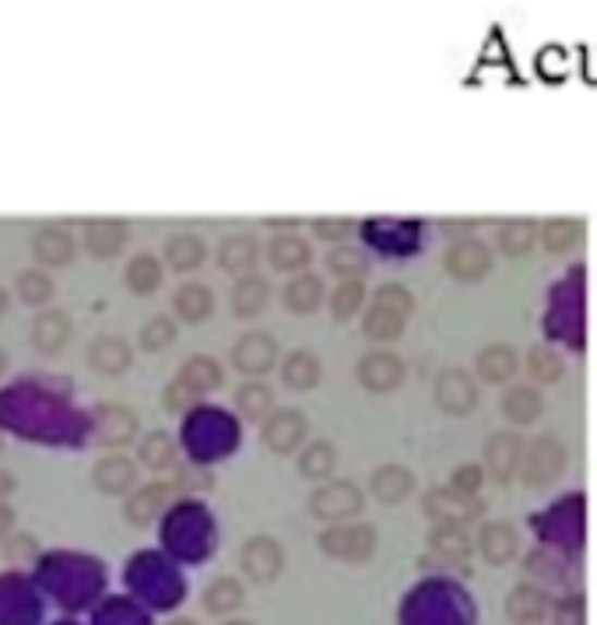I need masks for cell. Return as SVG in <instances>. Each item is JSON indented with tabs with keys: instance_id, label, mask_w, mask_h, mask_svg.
<instances>
[{
	"instance_id": "cell-1",
	"label": "cell",
	"mask_w": 597,
	"mask_h": 625,
	"mask_svg": "<svg viewBox=\"0 0 597 625\" xmlns=\"http://www.w3.org/2000/svg\"><path fill=\"white\" fill-rule=\"evenodd\" d=\"M415 309V295L407 285H398V281H387L373 292V303L363 312V334L376 345H390L398 341L407 327V317Z\"/></svg>"
},
{
	"instance_id": "cell-2",
	"label": "cell",
	"mask_w": 597,
	"mask_h": 625,
	"mask_svg": "<svg viewBox=\"0 0 597 625\" xmlns=\"http://www.w3.org/2000/svg\"><path fill=\"white\" fill-rule=\"evenodd\" d=\"M366 510V492L355 486V481L341 478V481H324V486L309 495V513L327 527L334 524H352L358 513Z\"/></svg>"
},
{
	"instance_id": "cell-3",
	"label": "cell",
	"mask_w": 597,
	"mask_h": 625,
	"mask_svg": "<svg viewBox=\"0 0 597 625\" xmlns=\"http://www.w3.org/2000/svg\"><path fill=\"white\" fill-rule=\"evenodd\" d=\"M565 464H570V453H565L562 440L552 432L538 436L534 443H527L524 453V467H521V481L527 489H548L562 478Z\"/></svg>"
},
{
	"instance_id": "cell-4",
	"label": "cell",
	"mask_w": 597,
	"mask_h": 625,
	"mask_svg": "<svg viewBox=\"0 0 597 625\" xmlns=\"http://www.w3.org/2000/svg\"><path fill=\"white\" fill-rule=\"evenodd\" d=\"M320 549L324 555L341 562H366L376 555V527L369 524H334L320 530Z\"/></svg>"
},
{
	"instance_id": "cell-5",
	"label": "cell",
	"mask_w": 597,
	"mask_h": 625,
	"mask_svg": "<svg viewBox=\"0 0 597 625\" xmlns=\"http://www.w3.org/2000/svg\"><path fill=\"white\" fill-rule=\"evenodd\" d=\"M432 401L443 415H453V418L471 415L478 404V377H471V372L461 366L439 369L436 387H432Z\"/></svg>"
},
{
	"instance_id": "cell-6",
	"label": "cell",
	"mask_w": 597,
	"mask_h": 625,
	"mask_svg": "<svg viewBox=\"0 0 597 625\" xmlns=\"http://www.w3.org/2000/svg\"><path fill=\"white\" fill-rule=\"evenodd\" d=\"M443 271L461 281V285H475V281H485L492 274V249L482 240H458L443 249Z\"/></svg>"
},
{
	"instance_id": "cell-7",
	"label": "cell",
	"mask_w": 597,
	"mask_h": 625,
	"mask_svg": "<svg viewBox=\"0 0 597 625\" xmlns=\"http://www.w3.org/2000/svg\"><path fill=\"white\" fill-rule=\"evenodd\" d=\"M524 453L527 443L521 432H492L489 443H485V475L499 486H510L513 478H521V467H524Z\"/></svg>"
},
{
	"instance_id": "cell-8",
	"label": "cell",
	"mask_w": 597,
	"mask_h": 625,
	"mask_svg": "<svg viewBox=\"0 0 597 625\" xmlns=\"http://www.w3.org/2000/svg\"><path fill=\"white\" fill-rule=\"evenodd\" d=\"M407 377V366L398 352H387V348H373L358 358L355 366V380L363 383V390L369 394H390V390H398Z\"/></svg>"
},
{
	"instance_id": "cell-9",
	"label": "cell",
	"mask_w": 597,
	"mask_h": 625,
	"mask_svg": "<svg viewBox=\"0 0 597 625\" xmlns=\"http://www.w3.org/2000/svg\"><path fill=\"white\" fill-rule=\"evenodd\" d=\"M229 363H232L235 372H243V377L260 380L278 366V341L271 334H264V331H246L232 345Z\"/></svg>"
},
{
	"instance_id": "cell-10",
	"label": "cell",
	"mask_w": 597,
	"mask_h": 625,
	"mask_svg": "<svg viewBox=\"0 0 597 625\" xmlns=\"http://www.w3.org/2000/svg\"><path fill=\"white\" fill-rule=\"evenodd\" d=\"M306 436H309V418L298 408H275V415L260 426V443L278 453V457L295 453L306 443Z\"/></svg>"
},
{
	"instance_id": "cell-11",
	"label": "cell",
	"mask_w": 597,
	"mask_h": 625,
	"mask_svg": "<svg viewBox=\"0 0 597 625\" xmlns=\"http://www.w3.org/2000/svg\"><path fill=\"white\" fill-rule=\"evenodd\" d=\"M422 510H426V517L436 520L439 527H464V524L482 517L478 499L453 492L450 486L447 489H429L426 499H422Z\"/></svg>"
},
{
	"instance_id": "cell-12",
	"label": "cell",
	"mask_w": 597,
	"mask_h": 625,
	"mask_svg": "<svg viewBox=\"0 0 597 625\" xmlns=\"http://www.w3.org/2000/svg\"><path fill=\"white\" fill-rule=\"evenodd\" d=\"M240 566L254 584H271L281 573V566H285V552H281V544L271 535H254L243 544Z\"/></svg>"
},
{
	"instance_id": "cell-13",
	"label": "cell",
	"mask_w": 597,
	"mask_h": 625,
	"mask_svg": "<svg viewBox=\"0 0 597 625\" xmlns=\"http://www.w3.org/2000/svg\"><path fill=\"white\" fill-rule=\"evenodd\" d=\"M127 240H131V229L127 222H120V218H88L82 232V243L96 260H113L120 249L127 246Z\"/></svg>"
},
{
	"instance_id": "cell-14",
	"label": "cell",
	"mask_w": 597,
	"mask_h": 625,
	"mask_svg": "<svg viewBox=\"0 0 597 625\" xmlns=\"http://www.w3.org/2000/svg\"><path fill=\"white\" fill-rule=\"evenodd\" d=\"M257 260H260V243L254 232H232L222 243H218V268L232 278H246L257 274Z\"/></svg>"
},
{
	"instance_id": "cell-15",
	"label": "cell",
	"mask_w": 597,
	"mask_h": 625,
	"mask_svg": "<svg viewBox=\"0 0 597 625\" xmlns=\"http://www.w3.org/2000/svg\"><path fill=\"white\" fill-rule=\"evenodd\" d=\"M499 415L510 421V426H534L545 415V397L534 383H516L507 387L499 397Z\"/></svg>"
},
{
	"instance_id": "cell-16",
	"label": "cell",
	"mask_w": 597,
	"mask_h": 625,
	"mask_svg": "<svg viewBox=\"0 0 597 625\" xmlns=\"http://www.w3.org/2000/svg\"><path fill=\"white\" fill-rule=\"evenodd\" d=\"M267 260H271V268L281 271V274H306V268L313 264V246L309 240H303L298 232H278L267 243Z\"/></svg>"
},
{
	"instance_id": "cell-17",
	"label": "cell",
	"mask_w": 597,
	"mask_h": 625,
	"mask_svg": "<svg viewBox=\"0 0 597 625\" xmlns=\"http://www.w3.org/2000/svg\"><path fill=\"white\" fill-rule=\"evenodd\" d=\"M33 257L39 268H68L77 257V240L64 225H42L33 236Z\"/></svg>"
},
{
	"instance_id": "cell-18",
	"label": "cell",
	"mask_w": 597,
	"mask_h": 625,
	"mask_svg": "<svg viewBox=\"0 0 597 625\" xmlns=\"http://www.w3.org/2000/svg\"><path fill=\"white\" fill-rule=\"evenodd\" d=\"M88 366L102 372V377H123V372L134 366L131 341L120 334H99L88 345Z\"/></svg>"
},
{
	"instance_id": "cell-19",
	"label": "cell",
	"mask_w": 597,
	"mask_h": 625,
	"mask_svg": "<svg viewBox=\"0 0 597 625\" xmlns=\"http://www.w3.org/2000/svg\"><path fill=\"white\" fill-rule=\"evenodd\" d=\"M92 486L102 495H131V489L137 486V464L123 457V453L99 457L96 467H92Z\"/></svg>"
},
{
	"instance_id": "cell-20",
	"label": "cell",
	"mask_w": 597,
	"mask_h": 625,
	"mask_svg": "<svg viewBox=\"0 0 597 625\" xmlns=\"http://www.w3.org/2000/svg\"><path fill=\"white\" fill-rule=\"evenodd\" d=\"M74 334V323L64 309H42L33 320V331H28V341L39 355H57L68 348V341Z\"/></svg>"
},
{
	"instance_id": "cell-21",
	"label": "cell",
	"mask_w": 597,
	"mask_h": 625,
	"mask_svg": "<svg viewBox=\"0 0 597 625\" xmlns=\"http://www.w3.org/2000/svg\"><path fill=\"white\" fill-rule=\"evenodd\" d=\"M96 436L106 446H127L137 436V412L127 404H99L96 408Z\"/></svg>"
},
{
	"instance_id": "cell-22",
	"label": "cell",
	"mask_w": 597,
	"mask_h": 625,
	"mask_svg": "<svg viewBox=\"0 0 597 625\" xmlns=\"http://www.w3.org/2000/svg\"><path fill=\"white\" fill-rule=\"evenodd\" d=\"M412 492H415V475H412V467H404V464H380L369 475V495L376 503L398 506Z\"/></svg>"
},
{
	"instance_id": "cell-23",
	"label": "cell",
	"mask_w": 597,
	"mask_h": 625,
	"mask_svg": "<svg viewBox=\"0 0 597 625\" xmlns=\"http://www.w3.org/2000/svg\"><path fill=\"white\" fill-rule=\"evenodd\" d=\"M516 369H521V358L502 341H492L475 355V377L489 387H507L516 377Z\"/></svg>"
},
{
	"instance_id": "cell-24",
	"label": "cell",
	"mask_w": 597,
	"mask_h": 625,
	"mask_svg": "<svg viewBox=\"0 0 597 625\" xmlns=\"http://www.w3.org/2000/svg\"><path fill=\"white\" fill-rule=\"evenodd\" d=\"M169 492H172V486H166V481H148V486L134 489L127 499H123V520L137 530L148 527L169 503Z\"/></svg>"
},
{
	"instance_id": "cell-25",
	"label": "cell",
	"mask_w": 597,
	"mask_h": 625,
	"mask_svg": "<svg viewBox=\"0 0 597 625\" xmlns=\"http://www.w3.org/2000/svg\"><path fill=\"white\" fill-rule=\"evenodd\" d=\"M327 303V285L320 274H295L285 281V289H281V306L295 317H306V312H317L320 306Z\"/></svg>"
},
{
	"instance_id": "cell-26",
	"label": "cell",
	"mask_w": 597,
	"mask_h": 625,
	"mask_svg": "<svg viewBox=\"0 0 597 625\" xmlns=\"http://www.w3.org/2000/svg\"><path fill=\"white\" fill-rule=\"evenodd\" d=\"M281 372V383H285L289 390H295V394H309V390H317L320 380H324V366L317 352L309 348H295L285 355V363L278 366Z\"/></svg>"
},
{
	"instance_id": "cell-27",
	"label": "cell",
	"mask_w": 597,
	"mask_h": 625,
	"mask_svg": "<svg viewBox=\"0 0 597 625\" xmlns=\"http://www.w3.org/2000/svg\"><path fill=\"white\" fill-rule=\"evenodd\" d=\"M478 552L485 562H492V566H507V562H513L516 552H521V538H516V530L510 524L489 520L478 530Z\"/></svg>"
},
{
	"instance_id": "cell-28",
	"label": "cell",
	"mask_w": 597,
	"mask_h": 625,
	"mask_svg": "<svg viewBox=\"0 0 597 625\" xmlns=\"http://www.w3.org/2000/svg\"><path fill=\"white\" fill-rule=\"evenodd\" d=\"M267 303H271V285H267V278H260V274L235 278V285L229 292V306L235 317L254 320V317H260Z\"/></svg>"
},
{
	"instance_id": "cell-29",
	"label": "cell",
	"mask_w": 597,
	"mask_h": 625,
	"mask_svg": "<svg viewBox=\"0 0 597 625\" xmlns=\"http://www.w3.org/2000/svg\"><path fill=\"white\" fill-rule=\"evenodd\" d=\"M172 312L183 323H204L215 312V292L204 285V281H186L176 292H172Z\"/></svg>"
},
{
	"instance_id": "cell-30",
	"label": "cell",
	"mask_w": 597,
	"mask_h": 625,
	"mask_svg": "<svg viewBox=\"0 0 597 625\" xmlns=\"http://www.w3.org/2000/svg\"><path fill=\"white\" fill-rule=\"evenodd\" d=\"M204 257H208V246H204L197 232H172L166 240V268H172L176 274L197 271Z\"/></svg>"
},
{
	"instance_id": "cell-31",
	"label": "cell",
	"mask_w": 597,
	"mask_h": 625,
	"mask_svg": "<svg viewBox=\"0 0 597 625\" xmlns=\"http://www.w3.org/2000/svg\"><path fill=\"white\" fill-rule=\"evenodd\" d=\"M538 225L527 222V218H510V222H502L496 229V246H499V254L502 257H510V260H521L527 257L534 246H538Z\"/></svg>"
},
{
	"instance_id": "cell-32",
	"label": "cell",
	"mask_w": 597,
	"mask_h": 625,
	"mask_svg": "<svg viewBox=\"0 0 597 625\" xmlns=\"http://www.w3.org/2000/svg\"><path fill=\"white\" fill-rule=\"evenodd\" d=\"M580 240H584V222L580 218H548L538 232L541 249L552 257H565L570 249L580 246Z\"/></svg>"
},
{
	"instance_id": "cell-33",
	"label": "cell",
	"mask_w": 597,
	"mask_h": 625,
	"mask_svg": "<svg viewBox=\"0 0 597 625\" xmlns=\"http://www.w3.org/2000/svg\"><path fill=\"white\" fill-rule=\"evenodd\" d=\"M162 278H166V268L159 257L137 254V257H131L127 271H123V285H127L134 295H141V299H148L151 292L162 289Z\"/></svg>"
},
{
	"instance_id": "cell-34",
	"label": "cell",
	"mask_w": 597,
	"mask_h": 625,
	"mask_svg": "<svg viewBox=\"0 0 597 625\" xmlns=\"http://www.w3.org/2000/svg\"><path fill=\"white\" fill-rule=\"evenodd\" d=\"M235 412H240L246 421H264L275 415V390L264 380H246L240 390H235Z\"/></svg>"
},
{
	"instance_id": "cell-35",
	"label": "cell",
	"mask_w": 597,
	"mask_h": 625,
	"mask_svg": "<svg viewBox=\"0 0 597 625\" xmlns=\"http://www.w3.org/2000/svg\"><path fill=\"white\" fill-rule=\"evenodd\" d=\"M334 467H338V446L327 440H313L298 453V475L306 481H320L324 486V481H331Z\"/></svg>"
},
{
	"instance_id": "cell-36",
	"label": "cell",
	"mask_w": 597,
	"mask_h": 625,
	"mask_svg": "<svg viewBox=\"0 0 597 625\" xmlns=\"http://www.w3.org/2000/svg\"><path fill=\"white\" fill-rule=\"evenodd\" d=\"M548 612V598H545V590L538 587H516L510 590V598H507V618L516 622V625H538Z\"/></svg>"
},
{
	"instance_id": "cell-37",
	"label": "cell",
	"mask_w": 597,
	"mask_h": 625,
	"mask_svg": "<svg viewBox=\"0 0 597 625\" xmlns=\"http://www.w3.org/2000/svg\"><path fill=\"white\" fill-rule=\"evenodd\" d=\"M524 369L534 380V387H556L565 377V358L548 345H534V348H527Z\"/></svg>"
},
{
	"instance_id": "cell-38",
	"label": "cell",
	"mask_w": 597,
	"mask_h": 625,
	"mask_svg": "<svg viewBox=\"0 0 597 625\" xmlns=\"http://www.w3.org/2000/svg\"><path fill=\"white\" fill-rule=\"evenodd\" d=\"M327 271L338 281H363L369 274V254L352 243H341L327 249Z\"/></svg>"
},
{
	"instance_id": "cell-39",
	"label": "cell",
	"mask_w": 597,
	"mask_h": 625,
	"mask_svg": "<svg viewBox=\"0 0 597 625\" xmlns=\"http://www.w3.org/2000/svg\"><path fill=\"white\" fill-rule=\"evenodd\" d=\"M176 377L191 383L197 394H211V390H218V387L226 383V369L218 366L211 355H194V358H186V363L180 366Z\"/></svg>"
},
{
	"instance_id": "cell-40",
	"label": "cell",
	"mask_w": 597,
	"mask_h": 625,
	"mask_svg": "<svg viewBox=\"0 0 597 625\" xmlns=\"http://www.w3.org/2000/svg\"><path fill=\"white\" fill-rule=\"evenodd\" d=\"M137 461L148 467V471H169L172 464H176V443H172V436L155 429L148 436H141L137 443Z\"/></svg>"
},
{
	"instance_id": "cell-41",
	"label": "cell",
	"mask_w": 597,
	"mask_h": 625,
	"mask_svg": "<svg viewBox=\"0 0 597 625\" xmlns=\"http://www.w3.org/2000/svg\"><path fill=\"white\" fill-rule=\"evenodd\" d=\"M334 323H349L358 317V309L366 306V285L363 281H338V289L327 295Z\"/></svg>"
},
{
	"instance_id": "cell-42",
	"label": "cell",
	"mask_w": 597,
	"mask_h": 625,
	"mask_svg": "<svg viewBox=\"0 0 597 625\" xmlns=\"http://www.w3.org/2000/svg\"><path fill=\"white\" fill-rule=\"evenodd\" d=\"M14 289H19V299L25 306H46L57 295V281L42 268H25L19 278H14Z\"/></svg>"
},
{
	"instance_id": "cell-43",
	"label": "cell",
	"mask_w": 597,
	"mask_h": 625,
	"mask_svg": "<svg viewBox=\"0 0 597 625\" xmlns=\"http://www.w3.org/2000/svg\"><path fill=\"white\" fill-rule=\"evenodd\" d=\"M240 604H243V587L240 580H232V576H218V580L204 590V608H208L211 615H229Z\"/></svg>"
},
{
	"instance_id": "cell-44",
	"label": "cell",
	"mask_w": 597,
	"mask_h": 625,
	"mask_svg": "<svg viewBox=\"0 0 597 625\" xmlns=\"http://www.w3.org/2000/svg\"><path fill=\"white\" fill-rule=\"evenodd\" d=\"M176 334H180L176 320H172V317H162V312H159V317H151L145 327H141L137 341H141V348H145V352H155V355H159V352H166V348L172 345V341H176Z\"/></svg>"
},
{
	"instance_id": "cell-45",
	"label": "cell",
	"mask_w": 597,
	"mask_h": 625,
	"mask_svg": "<svg viewBox=\"0 0 597 625\" xmlns=\"http://www.w3.org/2000/svg\"><path fill=\"white\" fill-rule=\"evenodd\" d=\"M429 544H432V552L447 555V559H453V562H464V559L471 555V541H467V535H464V527H436L432 538H429Z\"/></svg>"
},
{
	"instance_id": "cell-46",
	"label": "cell",
	"mask_w": 597,
	"mask_h": 625,
	"mask_svg": "<svg viewBox=\"0 0 597 625\" xmlns=\"http://www.w3.org/2000/svg\"><path fill=\"white\" fill-rule=\"evenodd\" d=\"M204 394H197V390L186 383V380H172L166 390H162V408L169 412V415H186L191 408H197V401H200Z\"/></svg>"
},
{
	"instance_id": "cell-47",
	"label": "cell",
	"mask_w": 597,
	"mask_h": 625,
	"mask_svg": "<svg viewBox=\"0 0 597 625\" xmlns=\"http://www.w3.org/2000/svg\"><path fill=\"white\" fill-rule=\"evenodd\" d=\"M485 464H458L450 471V489L453 492H461V495H471V499H478L482 486H485Z\"/></svg>"
},
{
	"instance_id": "cell-48",
	"label": "cell",
	"mask_w": 597,
	"mask_h": 625,
	"mask_svg": "<svg viewBox=\"0 0 597 625\" xmlns=\"http://www.w3.org/2000/svg\"><path fill=\"white\" fill-rule=\"evenodd\" d=\"M313 236L324 240V243H331V246H341V243H349L352 240V232H355V222L352 218H313Z\"/></svg>"
},
{
	"instance_id": "cell-49",
	"label": "cell",
	"mask_w": 597,
	"mask_h": 625,
	"mask_svg": "<svg viewBox=\"0 0 597 625\" xmlns=\"http://www.w3.org/2000/svg\"><path fill=\"white\" fill-rule=\"evenodd\" d=\"M36 555H39V544L33 535H19V538L4 541V559H11V562H25V559H36Z\"/></svg>"
},
{
	"instance_id": "cell-50",
	"label": "cell",
	"mask_w": 597,
	"mask_h": 625,
	"mask_svg": "<svg viewBox=\"0 0 597 625\" xmlns=\"http://www.w3.org/2000/svg\"><path fill=\"white\" fill-rule=\"evenodd\" d=\"M556 625H584V598L559 601V608H556Z\"/></svg>"
},
{
	"instance_id": "cell-51",
	"label": "cell",
	"mask_w": 597,
	"mask_h": 625,
	"mask_svg": "<svg viewBox=\"0 0 597 625\" xmlns=\"http://www.w3.org/2000/svg\"><path fill=\"white\" fill-rule=\"evenodd\" d=\"M439 229H443V236L450 243H458V240H471V232H475V222L471 218H443L439 222Z\"/></svg>"
},
{
	"instance_id": "cell-52",
	"label": "cell",
	"mask_w": 597,
	"mask_h": 625,
	"mask_svg": "<svg viewBox=\"0 0 597 625\" xmlns=\"http://www.w3.org/2000/svg\"><path fill=\"white\" fill-rule=\"evenodd\" d=\"M11 527H14V510L8 503H0V541L11 535Z\"/></svg>"
},
{
	"instance_id": "cell-53",
	"label": "cell",
	"mask_w": 597,
	"mask_h": 625,
	"mask_svg": "<svg viewBox=\"0 0 597 625\" xmlns=\"http://www.w3.org/2000/svg\"><path fill=\"white\" fill-rule=\"evenodd\" d=\"M298 218H267V229H278V232H298Z\"/></svg>"
},
{
	"instance_id": "cell-54",
	"label": "cell",
	"mask_w": 597,
	"mask_h": 625,
	"mask_svg": "<svg viewBox=\"0 0 597 625\" xmlns=\"http://www.w3.org/2000/svg\"><path fill=\"white\" fill-rule=\"evenodd\" d=\"M11 492H19V478L0 467V499H8Z\"/></svg>"
},
{
	"instance_id": "cell-55",
	"label": "cell",
	"mask_w": 597,
	"mask_h": 625,
	"mask_svg": "<svg viewBox=\"0 0 597 625\" xmlns=\"http://www.w3.org/2000/svg\"><path fill=\"white\" fill-rule=\"evenodd\" d=\"M8 306H11V295H8V289H0V320H4Z\"/></svg>"
},
{
	"instance_id": "cell-56",
	"label": "cell",
	"mask_w": 597,
	"mask_h": 625,
	"mask_svg": "<svg viewBox=\"0 0 597 625\" xmlns=\"http://www.w3.org/2000/svg\"><path fill=\"white\" fill-rule=\"evenodd\" d=\"M166 625H197L194 618H172V622H166Z\"/></svg>"
},
{
	"instance_id": "cell-57",
	"label": "cell",
	"mask_w": 597,
	"mask_h": 625,
	"mask_svg": "<svg viewBox=\"0 0 597 625\" xmlns=\"http://www.w3.org/2000/svg\"><path fill=\"white\" fill-rule=\"evenodd\" d=\"M4 369H8V355H4V348H0V377H4Z\"/></svg>"
},
{
	"instance_id": "cell-58",
	"label": "cell",
	"mask_w": 597,
	"mask_h": 625,
	"mask_svg": "<svg viewBox=\"0 0 597 625\" xmlns=\"http://www.w3.org/2000/svg\"><path fill=\"white\" fill-rule=\"evenodd\" d=\"M226 625H249V622H226Z\"/></svg>"
},
{
	"instance_id": "cell-59",
	"label": "cell",
	"mask_w": 597,
	"mask_h": 625,
	"mask_svg": "<svg viewBox=\"0 0 597 625\" xmlns=\"http://www.w3.org/2000/svg\"><path fill=\"white\" fill-rule=\"evenodd\" d=\"M0 453H4V436H0Z\"/></svg>"
}]
</instances>
